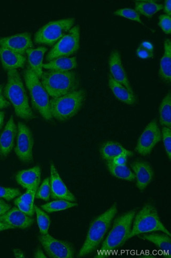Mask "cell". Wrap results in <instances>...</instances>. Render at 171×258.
<instances>
[{"instance_id": "obj_1", "label": "cell", "mask_w": 171, "mask_h": 258, "mask_svg": "<svg viewBox=\"0 0 171 258\" xmlns=\"http://www.w3.org/2000/svg\"><path fill=\"white\" fill-rule=\"evenodd\" d=\"M8 80L4 89V95L14 107L16 115L25 120L33 119L35 115L29 103V99L22 79L16 70L7 71Z\"/></svg>"}, {"instance_id": "obj_2", "label": "cell", "mask_w": 171, "mask_h": 258, "mask_svg": "<svg viewBox=\"0 0 171 258\" xmlns=\"http://www.w3.org/2000/svg\"><path fill=\"white\" fill-rule=\"evenodd\" d=\"M41 83L52 98H58L79 90L80 79L73 71L49 70L43 72Z\"/></svg>"}, {"instance_id": "obj_3", "label": "cell", "mask_w": 171, "mask_h": 258, "mask_svg": "<svg viewBox=\"0 0 171 258\" xmlns=\"http://www.w3.org/2000/svg\"><path fill=\"white\" fill-rule=\"evenodd\" d=\"M117 212L116 203L108 210L94 219L90 224L86 239L78 254V257L85 256L97 249Z\"/></svg>"}, {"instance_id": "obj_4", "label": "cell", "mask_w": 171, "mask_h": 258, "mask_svg": "<svg viewBox=\"0 0 171 258\" xmlns=\"http://www.w3.org/2000/svg\"><path fill=\"white\" fill-rule=\"evenodd\" d=\"M85 92L80 89L50 100L52 118L59 121L69 120L81 110L85 99Z\"/></svg>"}, {"instance_id": "obj_5", "label": "cell", "mask_w": 171, "mask_h": 258, "mask_svg": "<svg viewBox=\"0 0 171 258\" xmlns=\"http://www.w3.org/2000/svg\"><path fill=\"white\" fill-rule=\"evenodd\" d=\"M132 228L125 240H128L136 235L147 233L160 231L171 236L169 231L160 220L155 207L151 203H147L134 217Z\"/></svg>"}, {"instance_id": "obj_6", "label": "cell", "mask_w": 171, "mask_h": 258, "mask_svg": "<svg viewBox=\"0 0 171 258\" xmlns=\"http://www.w3.org/2000/svg\"><path fill=\"white\" fill-rule=\"evenodd\" d=\"M24 77L32 105L45 120H51L49 95L37 75L29 66L24 71Z\"/></svg>"}, {"instance_id": "obj_7", "label": "cell", "mask_w": 171, "mask_h": 258, "mask_svg": "<svg viewBox=\"0 0 171 258\" xmlns=\"http://www.w3.org/2000/svg\"><path fill=\"white\" fill-rule=\"evenodd\" d=\"M135 214V210H132L115 219L111 230L102 244L101 254L95 257L103 258L104 253L117 249L125 243L126 238L131 232Z\"/></svg>"}, {"instance_id": "obj_8", "label": "cell", "mask_w": 171, "mask_h": 258, "mask_svg": "<svg viewBox=\"0 0 171 258\" xmlns=\"http://www.w3.org/2000/svg\"><path fill=\"white\" fill-rule=\"evenodd\" d=\"M74 18L52 21L41 27L36 33L35 42L38 44L52 46L66 35L73 27Z\"/></svg>"}, {"instance_id": "obj_9", "label": "cell", "mask_w": 171, "mask_h": 258, "mask_svg": "<svg viewBox=\"0 0 171 258\" xmlns=\"http://www.w3.org/2000/svg\"><path fill=\"white\" fill-rule=\"evenodd\" d=\"M80 30L79 25L73 27L68 33L60 39L48 52V61L62 57H69L76 53L80 48Z\"/></svg>"}, {"instance_id": "obj_10", "label": "cell", "mask_w": 171, "mask_h": 258, "mask_svg": "<svg viewBox=\"0 0 171 258\" xmlns=\"http://www.w3.org/2000/svg\"><path fill=\"white\" fill-rule=\"evenodd\" d=\"M17 145L15 153L18 158L25 163H29L33 160L34 141L30 128L25 123L18 124Z\"/></svg>"}, {"instance_id": "obj_11", "label": "cell", "mask_w": 171, "mask_h": 258, "mask_svg": "<svg viewBox=\"0 0 171 258\" xmlns=\"http://www.w3.org/2000/svg\"><path fill=\"white\" fill-rule=\"evenodd\" d=\"M39 240L47 254L52 258H73L74 249L68 241L56 239L50 234H41Z\"/></svg>"}, {"instance_id": "obj_12", "label": "cell", "mask_w": 171, "mask_h": 258, "mask_svg": "<svg viewBox=\"0 0 171 258\" xmlns=\"http://www.w3.org/2000/svg\"><path fill=\"white\" fill-rule=\"evenodd\" d=\"M162 135L156 119L149 122L139 137L135 151L142 156L150 154L155 146L161 141Z\"/></svg>"}, {"instance_id": "obj_13", "label": "cell", "mask_w": 171, "mask_h": 258, "mask_svg": "<svg viewBox=\"0 0 171 258\" xmlns=\"http://www.w3.org/2000/svg\"><path fill=\"white\" fill-rule=\"evenodd\" d=\"M34 44L29 32L0 38V47L7 48L24 55L27 51L33 48Z\"/></svg>"}, {"instance_id": "obj_14", "label": "cell", "mask_w": 171, "mask_h": 258, "mask_svg": "<svg viewBox=\"0 0 171 258\" xmlns=\"http://www.w3.org/2000/svg\"><path fill=\"white\" fill-rule=\"evenodd\" d=\"M50 184L51 197L55 200L76 202V199L61 178L54 164L50 163Z\"/></svg>"}, {"instance_id": "obj_15", "label": "cell", "mask_w": 171, "mask_h": 258, "mask_svg": "<svg viewBox=\"0 0 171 258\" xmlns=\"http://www.w3.org/2000/svg\"><path fill=\"white\" fill-rule=\"evenodd\" d=\"M109 66L110 74L113 79L116 82L123 85L132 94H134L123 66L121 57L118 51L114 50L111 52L109 59Z\"/></svg>"}, {"instance_id": "obj_16", "label": "cell", "mask_w": 171, "mask_h": 258, "mask_svg": "<svg viewBox=\"0 0 171 258\" xmlns=\"http://www.w3.org/2000/svg\"><path fill=\"white\" fill-rule=\"evenodd\" d=\"M18 129L13 116L10 117L3 132L0 134V158L5 159L15 146Z\"/></svg>"}, {"instance_id": "obj_17", "label": "cell", "mask_w": 171, "mask_h": 258, "mask_svg": "<svg viewBox=\"0 0 171 258\" xmlns=\"http://www.w3.org/2000/svg\"><path fill=\"white\" fill-rule=\"evenodd\" d=\"M0 222L8 224L14 229H27L34 223V219L21 211L18 208H11L0 216Z\"/></svg>"}, {"instance_id": "obj_18", "label": "cell", "mask_w": 171, "mask_h": 258, "mask_svg": "<svg viewBox=\"0 0 171 258\" xmlns=\"http://www.w3.org/2000/svg\"><path fill=\"white\" fill-rule=\"evenodd\" d=\"M136 179L137 187L144 190L152 181L154 172L150 165L146 161H136L131 164Z\"/></svg>"}, {"instance_id": "obj_19", "label": "cell", "mask_w": 171, "mask_h": 258, "mask_svg": "<svg viewBox=\"0 0 171 258\" xmlns=\"http://www.w3.org/2000/svg\"><path fill=\"white\" fill-rule=\"evenodd\" d=\"M41 175V169L36 166L28 169L21 170L16 176L17 183L23 188L29 189L38 187Z\"/></svg>"}, {"instance_id": "obj_20", "label": "cell", "mask_w": 171, "mask_h": 258, "mask_svg": "<svg viewBox=\"0 0 171 258\" xmlns=\"http://www.w3.org/2000/svg\"><path fill=\"white\" fill-rule=\"evenodd\" d=\"M0 61L3 68L8 71L24 68L27 58L20 53L0 47Z\"/></svg>"}, {"instance_id": "obj_21", "label": "cell", "mask_w": 171, "mask_h": 258, "mask_svg": "<svg viewBox=\"0 0 171 258\" xmlns=\"http://www.w3.org/2000/svg\"><path fill=\"white\" fill-rule=\"evenodd\" d=\"M48 49L44 46H40L37 48H31L27 52L28 60L30 68L33 70L39 77L41 78L43 74V61L44 55Z\"/></svg>"}, {"instance_id": "obj_22", "label": "cell", "mask_w": 171, "mask_h": 258, "mask_svg": "<svg viewBox=\"0 0 171 258\" xmlns=\"http://www.w3.org/2000/svg\"><path fill=\"white\" fill-rule=\"evenodd\" d=\"M140 239L151 242L157 246L166 258L171 257V239L168 235L159 233H152L138 236Z\"/></svg>"}, {"instance_id": "obj_23", "label": "cell", "mask_w": 171, "mask_h": 258, "mask_svg": "<svg viewBox=\"0 0 171 258\" xmlns=\"http://www.w3.org/2000/svg\"><path fill=\"white\" fill-rule=\"evenodd\" d=\"M100 154L102 158L107 161H112L114 157L120 155L128 157L133 155L132 152L127 150L119 143L112 141L106 142L102 146Z\"/></svg>"}, {"instance_id": "obj_24", "label": "cell", "mask_w": 171, "mask_h": 258, "mask_svg": "<svg viewBox=\"0 0 171 258\" xmlns=\"http://www.w3.org/2000/svg\"><path fill=\"white\" fill-rule=\"evenodd\" d=\"M158 76L163 82L171 83V41L166 39L164 42V52L159 63Z\"/></svg>"}, {"instance_id": "obj_25", "label": "cell", "mask_w": 171, "mask_h": 258, "mask_svg": "<svg viewBox=\"0 0 171 258\" xmlns=\"http://www.w3.org/2000/svg\"><path fill=\"white\" fill-rule=\"evenodd\" d=\"M109 86L117 100L127 105H132L135 104L136 99L135 95L130 92L123 85L116 82L111 74L109 75Z\"/></svg>"}, {"instance_id": "obj_26", "label": "cell", "mask_w": 171, "mask_h": 258, "mask_svg": "<svg viewBox=\"0 0 171 258\" xmlns=\"http://www.w3.org/2000/svg\"><path fill=\"white\" fill-rule=\"evenodd\" d=\"M77 67L76 57H59L43 64V69L56 71H71Z\"/></svg>"}, {"instance_id": "obj_27", "label": "cell", "mask_w": 171, "mask_h": 258, "mask_svg": "<svg viewBox=\"0 0 171 258\" xmlns=\"http://www.w3.org/2000/svg\"><path fill=\"white\" fill-rule=\"evenodd\" d=\"M163 8V5L153 1H137L135 5V10L139 15L148 18H152Z\"/></svg>"}, {"instance_id": "obj_28", "label": "cell", "mask_w": 171, "mask_h": 258, "mask_svg": "<svg viewBox=\"0 0 171 258\" xmlns=\"http://www.w3.org/2000/svg\"><path fill=\"white\" fill-rule=\"evenodd\" d=\"M159 123L163 127L171 128V93L164 97L159 107Z\"/></svg>"}, {"instance_id": "obj_29", "label": "cell", "mask_w": 171, "mask_h": 258, "mask_svg": "<svg viewBox=\"0 0 171 258\" xmlns=\"http://www.w3.org/2000/svg\"><path fill=\"white\" fill-rule=\"evenodd\" d=\"M106 165L111 174L117 178L129 181L135 179L134 174L126 165H116L111 161H107Z\"/></svg>"}, {"instance_id": "obj_30", "label": "cell", "mask_w": 171, "mask_h": 258, "mask_svg": "<svg viewBox=\"0 0 171 258\" xmlns=\"http://www.w3.org/2000/svg\"><path fill=\"white\" fill-rule=\"evenodd\" d=\"M78 204L76 202H70L65 200H57L49 202L41 207V209L48 213L66 210L76 207Z\"/></svg>"}, {"instance_id": "obj_31", "label": "cell", "mask_w": 171, "mask_h": 258, "mask_svg": "<svg viewBox=\"0 0 171 258\" xmlns=\"http://www.w3.org/2000/svg\"><path fill=\"white\" fill-rule=\"evenodd\" d=\"M37 214V219L40 232L41 234L48 233L50 226V218L45 211L41 210L37 206H34Z\"/></svg>"}, {"instance_id": "obj_32", "label": "cell", "mask_w": 171, "mask_h": 258, "mask_svg": "<svg viewBox=\"0 0 171 258\" xmlns=\"http://www.w3.org/2000/svg\"><path fill=\"white\" fill-rule=\"evenodd\" d=\"M115 16H119L129 19L132 21H136V22L144 25L140 18V15H139L135 10L124 8L117 10L113 14Z\"/></svg>"}, {"instance_id": "obj_33", "label": "cell", "mask_w": 171, "mask_h": 258, "mask_svg": "<svg viewBox=\"0 0 171 258\" xmlns=\"http://www.w3.org/2000/svg\"><path fill=\"white\" fill-rule=\"evenodd\" d=\"M138 57L142 59H149L154 57V48L152 44L148 42H143L136 50Z\"/></svg>"}, {"instance_id": "obj_34", "label": "cell", "mask_w": 171, "mask_h": 258, "mask_svg": "<svg viewBox=\"0 0 171 258\" xmlns=\"http://www.w3.org/2000/svg\"><path fill=\"white\" fill-rule=\"evenodd\" d=\"M51 197L50 178H46L42 182L40 187L38 189L36 198L45 201H48Z\"/></svg>"}, {"instance_id": "obj_35", "label": "cell", "mask_w": 171, "mask_h": 258, "mask_svg": "<svg viewBox=\"0 0 171 258\" xmlns=\"http://www.w3.org/2000/svg\"><path fill=\"white\" fill-rule=\"evenodd\" d=\"M38 187L27 189L24 195L19 196L17 199L30 207H34V201Z\"/></svg>"}, {"instance_id": "obj_36", "label": "cell", "mask_w": 171, "mask_h": 258, "mask_svg": "<svg viewBox=\"0 0 171 258\" xmlns=\"http://www.w3.org/2000/svg\"><path fill=\"white\" fill-rule=\"evenodd\" d=\"M20 195L21 191L17 188L0 186V199L9 201L18 197Z\"/></svg>"}, {"instance_id": "obj_37", "label": "cell", "mask_w": 171, "mask_h": 258, "mask_svg": "<svg viewBox=\"0 0 171 258\" xmlns=\"http://www.w3.org/2000/svg\"><path fill=\"white\" fill-rule=\"evenodd\" d=\"M162 139L166 153L169 160L171 159V128L163 127Z\"/></svg>"}, {"instance_id": "obj_38", "label": "cell", "mask_w": 171, "mask_h": 258, "mask_svg": "<svg viewBox=\"0 0 171 258\" xmlns=\"http://www.w3.org/2000/svg\"><path fill=\"white\" fill-rule=\"evenodd\" d=\"M158 26L166 35L171 34V17L166 15H162L158 18Z\"/></svg>"}, {"instance_id": "obj_39", "label": "cell", "mask_w": 171, "mask_h": 258, "mask_svg": "<svg viewBox=\"0 0 171 258\" xmlns=\"http://www.w3.org/2000/svg\"><path fill=\"white\" fill-rule=\"evenodd\" d=\"M14 203L21 211L25 213L29 217H33L34 216L35 211L34 207H30L26 206L17 199L15 200Z\"/></svg>"}, {"instance_id": "obj_40", "label": "cell", "mask_w": 171, "mask_h": 258, "mask_svg": "<svg viewBox=\"0 0 171 258\" xmlns=\"http://www.w3.org/2000/svg\"><path fill=\"white\" fill-rule=\"evenodd\" d=\"M10 105V103L7 100L4 95L3 85H0V111L7 108Z\"/></svg>"}, {"instance_id": "obj_41", "label": "cell", "mask_w": 171, "mask_h": 258, "mask_svg": "<svg viewBox=\"0 0 171 258\" xmlns=\"http://www.w3.org/2000/svg\"><path fill=\"white\" fill-rule=\"evenodd\" d=\"M127 161V157L120 155L114 157L112 160V162L116 165H126Z\"/></svg>"}, {"instance_id": "obj_42", "label": "cell", "mask_w": 171, "mask_h": 258, "mask_svg": "<svg viewBox=\"0 0 171 258\" xmlns=\"http://www.w3.org/2000/svg\"><path fill=\"white\" fill-rule=\"evenodd\" d=\"M12 207L4 200L0 199V216L6 213Z\"/></svg>"}, {"instance_id": "obj_43", "label": "cell", "mask_w": 171, "mask_h": 258, "mask_svg": "<svg viewBox=\"0 0 171 258\" xmlns=\"http://www.w3.org/2000/svg\"><path fill=\"white\" fill-rule=\"evenodd\" d=\"M164 13L168 16H171V2L170 0L165 1L163 8Z\"/></svg>"}, {"instance_id": "obj_44", "label": "cell", "mask_w": 171, "mask_h": 258, "mask_svg": "<svg viewBox=\"0 0 171 258\" xmlns=\"http://www.w3.org/2000/svg\"><path fill=\"white\" fill-rule=\"evenodd\" d=\"M10 229H14L13 227H11L10 225L7 224L5 223L0 222V232L10 230Z\"/></svg>"}, {"instance_id": "obj_45", "label": "cell", "mask_w": 171, "mask_h": 258, "mask_svg": "<svg viewBox=\"0 0 171 258\" xmlns=\"http://www.w3.org/2000/svg\"><path fill=\"white\" fill-rule=\"evenodd\" d=\"M14 252L16 257L24 258L26 257L24 252L20 249H14Z\"/></svg>"}, {"instance_id": "obj_46", "label": "cell", "mask_w": 171, "mask_h": 258, "mask_svg": "<svg viewBox=\"0 0 171 258\" xmlns=\"http://www.w3.org/2000/svg\"><path fill=\"white\" fill-rule=\"evenodd\" d=\"M35 257L36 258H46L47 256L43 251L38 248L35 253Z\"/></svg>"}, {"instance_id": "obj_47", "label": "cell", "mask_w": 171, "mask_h": 258, "mask_svg": "<svg viewBox=\"0 0 171 258\" xmlns=\"http://www.w3.org/2000/svg\"><path fill=\"white\" fill-rule=\"evenodd\" d=\"M5 113L4 111H0V130L3 128L4 120H5Z\"/></svg>"}, {"instance_id": "obj_48", "label": "cell", "mask_w": 171, "mask_h": 258, "mask_svg": "<svg viewBox=\"0 0 171 258\" xmlns=\"http://www.w3.org/2000/svg\"><path fill=\"white\" fill-rule=\"evenodd\" d=\"M143 257H149V258H152V257H154V256H153V255H143Z\"/></svg>"}]
</instances>
